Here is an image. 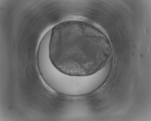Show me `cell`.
<instances>
[{"instance_id": "1", "label": "cell", "mask_w": 151, "mask_h": 121, "mask_svg": "<svg viewBox=\"0 0 151 121\" xmlns=\"http://www.w3.org/2000/svg\"><path fill=\"white\" fill-rule=\"evenodd\" d=\"M49 56L54 66L70 75L88 76L102 67L103 60L98 37L81 30H66L63 24L52 30Z\"/></svg>"}]
</instances>
